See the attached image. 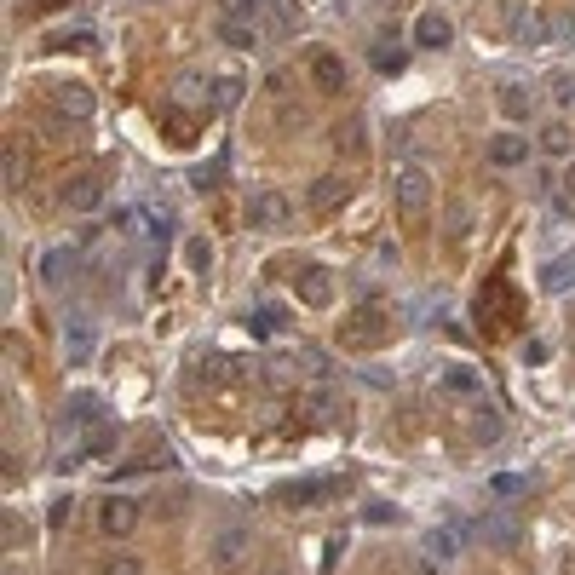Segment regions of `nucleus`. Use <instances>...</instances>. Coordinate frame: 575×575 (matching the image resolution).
I'll return each mask as SVG.
<instances>
[{"label": "nucleus", "mask_w": 575, "mask_h": 575, "mask_svg": "<svg viewBox=\"0 0 575 575\" xmlns=\"http://www.w3.org/2000/svg\"><path fill=\"white\" fill-rule=\"evenodd\" d=\"M547 104H552V115H575V69H552Z\"/></svg>", "instance_id": "obj_16"}, {"label": "nucleus", "mask_w": 575, "mask_h": 575, "mask_svg": "<svg viewBox=\"0 0 575 575\" xmlns=\"http://www.w3.org/2000/svg\"><path fill=\"white\" fill-rule=\"evenodd\" d=\"M334 495H340V483H288V489H282V506H317V501H334Z\"/></svg>", "instance_id": "obj_15"}, {"label": "nucleus", "mask_w": 575, "mask_h": 575, "mask_svg": "<svg viewBox=\"0 0 575 575\" xmlns=\"http://www.w3.org/2000/svg\"><path fill=\"white\" fill-rule=\"evenodd\" d=\"M541 150H547V156H575V138H570V127H564V121H552L547 133H541Z\"/></svg>", "instance_id": "obj_20"}, {"label": "nucleus", "mask_w": 575, "mask_h": 575, "mask_svg": "<svg viewBox=\"0 0 575 575\" xmlns=\"http://www.w3.org/2000/svg\"><path fill=\"white\" fill-rule=\"evenodd\" d=\"M58 207H64V213H92V207H104V173H75V179L58 190Z\"/></svg>", "instance_id": "obj_7"}, {"label": "nucleus", "mask_w": 575, "mask_h": 575, "mask_svg": "<svg viewBox=\"0 0 575 575\" xmlns=\"http://www.w3.org/2000/svg\"><path fill=\"white\" fill-rule=\"evenodd\" d=\"M495 110L518 127V121H529L535 115V92L524 87V81H501V92H495Z\"/></svg>", "instance_id": "obj_13"}, {"label": "nucleus", "mask_w": 575, "mask_h": 575, "mask_svg": "<svg viewBox=\"0 0 575 575\" xmlns=\"http://www.w3.org/2000/svg\"><path fill=\"white\" fill-rule=\"evenodd\" d=\"M391 202H397V213L409 219V225H420V219H432V202H437V184L426 167H403L397 179H391Z\"/></svg>", "instance_id": "obj_1"}, {"label": "nucleus", "mask_w": 575, "mask_h": 575, "mask_svg": "<svg viewBox=\"0 0 575 575\" xmlns=\"http://www.w3.org/2000/svg\"><path fill=\"white\" fill-rule=\"evenodd\" d=\"M299 69H305V81H311L322 98H340V92L351 87V75H345V58L334 52V46H305Z\"/></svg>", "instance_id": "obj_2"}, {"label": "nucleus", "mask_w": 575, "mask_h": 575, "mask_svg": "<svg viewBox=\"0 0 575 575\" xmlns=\"http://www.w3.org/2000/svg\"><path fill=\"white\" fill-rule=\"evenodd\" d=\"M299 409H305V420H328V391H305V403H299Z\"/></svg>", "instance_id": "obj_26"}, {"label": "nucleus", "mask_w": 575, "mask_h": 575, "mask_svg": "<svg viewBox=\"0 0 575 575\" xmlns=\"http://www.w3.org/2000/svg\"><path fill=\"white\" fill-rule=\"evenodd\" d=\"M41 276L46 282H58V276H64V253H41Z\"/></svg>", "instance_id": "obj_29"}, {"label": "nucleus", "mask_w": 575, "mask_h": 575, "mask_svg": "<svg viewBox=\"0 0 575 575\" xmlns=\"http://www.w3.org/2000/svg\"><path fill=\"white\" fill-rule=\"evenodd\" d=\"M98 529L110 535V541H127L138 529V501H127V495H104L98 501Z\"/></svg>", "instance_id": "obj_8"}, {"label": "nucleus", "mask_w": 575, "mask_h": 575, "mask_svg": "<svg viewBox=\"0 0 575 575\" xmlns=\"http://www.w3.org/2000/svg\"><path fill=\"white\" fill-rule=\"evenodd\" d=\"M443 397H449V403H460V409L483 403V380H478V368H443Z\"/></svg>", "instance_id": "obj_12"}, {"label": "nucleus", "mask_w": 575, "mask_h": 575, "mask_svg": "<svg viewBox=\"0 0 575 575\" xmlns=\"http://www.w3.org/2000/svg\"><path fill=\"white\" fill-rule=\"evenodd\" d=\"M466 420H472V443H495V437L506 432L501 414L489 409V403H472V409H466Z\"/></svg>", "instance_id": "obj_18"}, {"label": "nucleus", "mask_w": 575, "mask_h": 575, "mask_svg": "<svg viewBox=\"0 0 575 575\" xmlns=\"http://www.w3.org/2000/svg\"><path fill=\"white\" fill-rule=\"evenodd\" d=\"M259 575H282V570H259Z\"/></svg>", "instance_id": "obj_33"}, {"label": "nucleus", "mask_w": 575, "mask_h": 575, "mask_svg": "<svg viewBox=\"0 0 575 575\" xmlns=\"http://www.w3.org/2000/svg\"><path fill=\"white\" fill-rule=\"evenodd\" d=\"M466 225H472V213H466V202H455V213H449V236H460Z\"/></svg>", "instance_id": "obj_31"}, {"label": "nucleus", "mask_w": 575, "mask_h": 575, "mask_svg": "<svg viewBox=\"0 0 575 575\" xmlns=\"http://www.w3.org/2000/svg\"><path fill=\"white\" fill-rule=\"evenodd\" d=\"M363 340L368 345L386 340V311H380V305H363V311L340 328V345H351V351H363Z\"/></svg>", "instance_id": "obj_9"}, {"label": "nucleus", "mask_w": 575, "mask_h": 575, "mask_svg": "<svg viewBox=\"0 0 575 575\" xmlns=\"http://www.w3.org/2000/svg\"><path fill=\"white\" fill-rule=\"evenodd\" d=\"M420 552H426V558H437V564H449V558L460 552V541L449 535V529H426V541H420Z\"/></svg>", "instance_id": "obj_19"}, {"label": "nucleus", "mask_w": 575, "mask_h": 575, "mask_svg": "<svg viewBox=\"0 0 575 575\" xmlns=\"http://www.w3.org/2000/svg\"><path fill=\"white\" fill-rule=\"evenodd\" d=\"M184 265H190V271H207V265H213V242H207V236H184Z\"/></svg>", "instance_id": "obj_21"}, {"label": "nucleus", "mask_w": 575, "mask_h": 575, "mask_svg": "<svg viewBox=\"0 0 575 575\" xmlns=\"http://www.w3.org/2000/svg\"><path fill=\"white\" fill-rule=\"evenodd\" d=\"M242 547H248V535H242V529H225V535L213 541V558H219V564H230V558H242Z\"/></svg>", "instance_id": "obj_22"}, {"label": "nucleus", "mask_w": 575, "mask_h": 575, "mask_svg": "<svg viewBox=\"0 0 575 575\" xmlns=\"http://www.w3.org/2000/svg\"><path fill=\"white\" fill-rule=\"evenodd\" d=\"M294 294L305 311H328V305H334V276L317 271V265H305V271L294 276Z\"/></svg>", "instance_id": "obj_10"}, {"label": "nucleus", "mask_w": 575, "mask_h": 575, "mask_svg": "<svg viewBox=\"0 0 575 575\" xmlns=\"http://www.w3.org/2000/svg\"><path fill=\"white\" fill-rule=\"evenodd\" d=\"M29 184V138H6V190Z\"/></svg>", "instance_id": "obj_17"}, {"label": "nucleus", "mask_w": 575, "mask_h": 575, "mask_svg": "<svg viewBox=\"0 0 575 575\" xmlns=\"http://www.w3.org/2000/svg\"><path fill=\"white\" fill-rule=\"evenodd\" d=\"M98 575H144V564H138V558H110Z\"/></svg>", "instance_id": "obj_28"}, {"label": "nucleus", "mask_w": 575, "mask_h": 575, "mask_svg": "<svg viewBox=\"0 0 575 575\" xmlns=\"http://www.w3.org/2000/svg\"><path fill=\"white\" fill-rule=\"evenodd\" d=\"M219 12H225V23H253L259 18V0H219Z\"/></svg>", "instance_id": "obj_23"}, {"label": "nucleus", "mask_w": 575, "mask_h": 575, "mask_svg": "<svg viewBox=\"0 0 575 575\" xmlns=\"http://www.w3.org/2000/svg\"><path fill=\"white\" fill-rule=\"evenodd\" d=\"M489 489H495L501 501H518V495H524V478H518V472H495V478H489Z\"/></svg>", "instance_id": "obj_24"}, {"label": "nucleus", "mask_w": 575, "mask_h": 575, "mask_svg": "<svg viewBox=\"0 0 575 575\" xmlns=\"http://www.w3.org/2000/svg\"><path fill=\"white\" fill-rule=\"evenodd\" d=\"M173 92H179V98H190V104H202V98H207L213 87H207L202 75H179V87H173Z\"/></svg>", "instance_id": "obj_25"}, {"label": "nucleus", "mask_w": 575, "mask_h": 575, "mask_svg": "<svg viewBox=\"0 0 575 575\" xmlns=\"http://www.w3.org/2000/svg\"><path fill=\"white\" fill-rule=\"evenodd\" d=\"M236 98H242V81H236V75L213 81V104H236Z\"/></svg>", "instance_id": "obj_27"}, {"label": "nucleus", "mask_w": 575, "mask_h": 575, "mask_svg": "<svg viewBox=\"0 0 575 575\" xmlns=\"http://www.w3.org/2000/svg\"><path fill=\"white\" fill-rule=\"evenodd\" d=\"M345 202H351V179H345V173H322V179H311V190H305V207H311L317 219H334Z\"/></svg>", "instance_id": "obj_3"}, {"label": "nucleus", "mask_w": 575, "mask_h": 575, "mask_svg": "<svg viewBox=\"0 0 575 575\" xmlns=\"http://www.w3.org/2000/svg\"><path fill=\"white\" fill-rule=\"evenodd\" d=\"M449 41H455V29H449L443 12H420V18H414V46H420V52H443Z\"/></svg>", "instance_id": "obj_14"}, {"label": "nucleus", "mask_w": 575, "mask_h": 575, "mask_svg": "<svg viewBox=\"0 0 575 575\" xmlns=\"http://www.w3.org/2000/svg\"><path fill=\"white\" fill-rule=\"evenodd\" d=\"M529 156H535V144H529L524 133H489V144H483V161H489L495 173H512V167H524Z\"/></svg>", "instance_id": "obj_5"}, {"label": "nucleus", "mask_w": 575, "mask_h": 575, "mask_svg": "<svg viewBox=\"0 0 575 575\" xmlns=\"http://www.w3.org/2000/svg\"><path fill=\"white\" fill-rule=\"evenodd\" d=\"M87 357V328H69V363H81Z\"/></svg>", "instance_id": "obj_30"}, {"label": "nucleus", "mask_w": 575, "mask_h": 575, "mask_svg": "<svg viewBox=\"0 0 575 575\" xmlns=\"http://www.w3.org/2000/svg\"><path fill=\"white\" fill-rule=\"evenodd\" d=\"M334 150H340L345 161H363L368 156V121L363 115H345V121H334Z\"/></svg>", "instance_id": "obj_11"}, {"label": "nucleus", "mask_w": 575, "mask_h": 575, "mask_svg": "<svg viewBox=\"0 0 575 575\" xmlns=\"http://www.w3.org/2000/svg\"><path fill=\"white\" fill-rule=\"evenodd\" d=\"M564 190H570V196H575V161H570V173H564Z\"/></svg>", "instance_id": "obj_32"}, {"label": "nucleus", "mask_w": 575, "mask_h": 575, "mask_svg": "<svg viewBox=\"0 0 575 575\" xmlns=\"http://www.w3.org/2000/svg\"><path fill=\"white\" fill-rule=\"evenodd\" d=\"M288 219H294V207H288L282 190H253L248 196V225L253 230H282Z\"/></svg>", "instance_id": "obj_6"}, {"label": "nucleus", "mask_w": 575, "mask_h": 575, "mask_svg": "<svg viewBox=\"0 0 575 575\" xmlns=\"http://www.w3.org/2000/svg\"><path fill=\"white\" fill-rule=\"evenodd\" d=\"M46 98H52V110L64 115V121H92V115H98V98H92V87H81V81H52Z\"/></svg>", "instance_id": "obj_4"}]
</instances>
